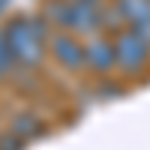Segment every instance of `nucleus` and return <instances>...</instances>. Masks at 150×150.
<instances>
[{
	"label": "nucleus",
	"mask_w": 150,
	"mask_h": 150,
	"mask_svg": "<svg viewBox=\"0 0 150 150\" xmlns=\"http://www.w3.org/2000/svg\"><path fill=\"white\" fill-rule=\"evenodd\" d=\"M3 36L12 48V57H15L18 69L33 72L45 63L51 27H48V21L42 15H15L12 21H6Z\"/></svg>",
	"instance_id": "f257e3e1"
},
{
	"label": "nucleus",
	"mask_w": 150,
	"mask_h": 150,
	"mask_svg": "<svg viewBox=\"0 0 150 150\" xmlns=\"http://www.w3.org/2000/svg\"><path fill=\"white\" fill-rule=\"evenodd\" d=\"M111 39H114V57L120 75H141L144 69H150V42L138 30L120 27L111 33Z\"/></svg>",
	"instance_id": "f03ea898"
},
{
	"label": "nucleus",
	"mask_w": 150,
	"mask_h": 150,
	"mask_svg": "<svg viewBox=\"0 0 150 150\" xmlns=\"http://www.w3.org/2000/svg\"><path fill=\"white\" fill-rule=\"evenodd\" d=\"M48 57L54 60V66H60L69 75L84 72L87 69L84 36L72 33V30H51V36H48Z\"/></svg>",
	"instance_id": "7ed1b4c3"
},
{
	"label": "nucleus",
	"mask_w": 150,
	"mask_h": 150,
	"mask_svg": "<svg viewBox=\"0 0 150 150\" xmlns=\"http://www.w3.org/2000/svg\"><path fill=\"white\" fill-rule=\"evenodd\" d=\"M84 57H87V72H93V75L117 72V57H114V39H111V33L87 36L84 39Z\"/></svg>",
	"instance_id": "20e7f679"
},
{
	"label": "nucleus",
	"mask_w": 150,
	"mask_h": 150,
	"mask_svg": "<svg viewBox=\"0 0 150 150\" xmlns=\"http://www.w3.org/2000/svg\"><path fill=\"white\" fill-rule=\"evenodd\" d=\"M114 12H117L123 27L141 24L150 18V0H114Z\"/></svg>",
	"instance_id": "39448f33"
},
{
	"label": "nucleus",
	"mask_w": 150,
	"mask_h": 150,
	"mask_svg": "<svg viewBox=\"0 0 150 150\" xmlns=\"http://www.w3.org/2000/svg\"><path fill=\"white\" fill-rule=\"evenodd\" d=\"M9 129L18 135V138H24V141H33L36 135H42V129H45V123L33 114V111H21L18 117H12L9 120Z\"/></svg>",
	"instance_id": "423d86ee"
},
{
	"label": "nucleus",
	"mask_w": 150,
	"mask_h": 150,
	"mask_svg": "<svg viewBox=\"0 0 150 150\" xmlns=\"http://www.w3.org/2000/svg\"><path fill=\"white\" fill-rule=\"evenodd\" d=\"M15 69H18V66H15V57H12V48H9V42H6L3 30H0V81L9 78Z\"/></svg>",
	"instance_id": "0eeeda50"
},
{
	"label": "nucleus",
	"mask_w": 150,
	"mask_h": 150,
	"mask_svg": "<svg viewBox=\"0 0 150 150\" xmlns=\"http://www.w3.org/2000/svg\"><path fill=\"white\" fill-rule=\"evenodd\" d=\"M24 147H27V141L18 138L12 129H3V132H0V150H24Z\"/></svg>",
	"instance_id": "6e6552de"
}]
</instances>
